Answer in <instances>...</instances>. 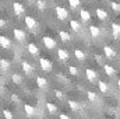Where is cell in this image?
Returning <instances> with one entry per match:
<instances>
[{"label":"cell","instance_id":"1","mask_svg":"<svg viewBox=\"0 0 120 119\" xmlns=\"http://www.w3.org/2000/svg\"><path fill=\"white\" fill-rule=\"evenodd\" d=\"M13 35H14V39L17 42H20V44H24L25 39H27V34L22 30H20V28H14L13 30Z\"/></svg>","mask_w":120,"mask_h":119},{"label":"cell","instance_id":"2","mask_svg":"<svg viewBox=\"0 0 120 119\" xmlns=\"http://www.w3.org/2000/svg\"><path fill=\"white\" fill-rule=\"evenodd\" d=\"M55 13H56V17L59 18L60 21H64V20L68 18V11H67L64 7H61V6H57V7L55 8Z\"/></svg>","mask_w":120,"mask_h":119},{"label":"cell","instance_id":"3","mask_svg":"<svg viewBox=\"0 0 120 119\" xmlns=\"http://www.w3.org/2000/svg\"><path fill=\"white\" fill-rule=\"evenodd\" d=\"M24 23H25V25H27V28L31 31H35L38 28V21L32 17V16H27L25 18H24Z\"/></svg>","mask_w":120,"mask_h":119},{"label":"cell","instance_id":"4","mask_svg":"<svg viewBox=\"0 0 120 119\" xmlns=\"http://www.w3.org/2000/svg\"><path fill=\"white\" fill-rule=\"evenodd\" d=\"M39 66H41V69H42L43 71H50V70L53 69L52 62L49 59H46V58H39Z\"/></svg>","mask_w":120,"mask_h":119},{"label":"cell","instance_id":"5","mask_svg":"<svg viewBox=\"0 0 120 119\" xmlns=\"http://www.w3.org/2000/svg\"><path fill=\"white\" fill-rule=\"evenodd\" d=\"M42 44H43L48 49H55L56 45H57V42H56L53 38H50V36H43V38H42Z\"/></svg>","mask_w":120,"mask_h":119},{"label":"cell","instance_id":"6","mask_svg":"<svg viewBox=\"0 0 120 119\" xmlns=\"http://www.w3.org/2000/svg\"><path fill=\"white\" fill-rule=\"evenodd\" d=\"M85 77H87V80L88 81H91V83H95L96 80H98V73L94 70V69H87L85 70Z\"/></svg>","mask_w":120,"mask_h":119},{"label":"cell","instance_id":"7","mask_svg":"<svg viewBox=\"0 0 120 119\" xmlns=\"http://www.w3.org/2000/svg\"><path fill=\"white\" fill-rule=\"evenodd\" d=\"M21 69H22L24 74H27V76H30V74H32V71H34V66L31 64L30 62H27V60L21 62Z\"/></svg>","mask_w":120,"mask_h":119},{"label":"cell","instance_id":"8","mask_svg":"<svg viewBox=\"0 0 120 119\" xmlns=\"http://www.w3.org/2000/svg\"><path fill=\"white\" fill-rule=\"evenodd\" d=\"M13 10H14V14H15V16H21V14L25 11V7H24V4H21L20 1H14V3H13Z\"/></svg>","mask_w":120,"mask_h":119},{"label":"cell","instance_id":"9","mask_svg":"<svg viewBox=\"0 0 120 119\" xmlns=\"http://www.w3.org/2000/svg\"><path fill=\"white\" fill-rule=\"evenodd\" d=\"M103 53H105V56L108 58V59H113L117 53H116V51L112 48V46H109V45H105L103 46Z\"/></svg>","mask_w":120,"mask_h":119},{"label":"cell","instance_id":"10","mask_svg":"<svg viewBox=\"0 0 120 119\" xmlns=\"http://www.w3.org/2000/svg\"><path fill=\"white\" fill-rule=\"evenodd\" d=\"M27 51H28V53L32 55V56H38V55H39V48H38V45L34 44V42H30V44L27 45Z\"/></svg>","mask_w":120,"mask_h":119},{"label":"cell","instance_id":"11","mask_svg":"<svg viewBox=\"0 0 120 119\" xmlns=\"http://www.w3.org/2000/svg\"><path fill=\"white\" fill-rule=\"evenodd\" d=\"M35 81H36V86H38L39 88H42V90H46L48 87H49V81H48L45 77H41V76H38Z\"/></svg>","mask_w":120,"mask_h":119},{"label":"cell","instance_id":"12","mask_svg":"<svg viewBox=\"0 0 120 119\" xmlns=\"http://www.w3.org/2000/svg\"><path fill=\"white\" fill-rule=\"evenodd\" d=\"M88 31H90V34H91V36H92V38H99V36L102 35L101 28H99V27H96V25H90Z\"/></svg>","mask_w":120,"mask_h":119},{"label":"cell","instance_id":"13","mask_svg":"<svg viewBox=\"0 0 120 119\" xmlns=\"http://www.w3.org/2000/svg\"><path fill=\"white\" fill-rule=\"evenodd\" d=\"M95 13H96V17H98L101 21H105V20H108V17H109L108 11H106L105 8H96Z\"/></svg>","mask_w":120,"mask_h":119},{"label":"cell","instance_id":"14","mask_svg":"<svg viewBox=\"0 0 120 119\" xmlns=\"http://www.w3.org/2000/svg\"><path fill=\"white\" fill-rule=\"evenodd\" d=\"M0 46H1L3 49H10V48H11V41H10L7 36L0 35Z\"/></svg>","mask_w":120,"mask_h":119},{"label":"cell","instance_id":"15","mask_svg":"<svg viewBox=\"0 0 120 119\" xmlns=\"http://www.w3.org/2000/svg\"><path fill=\"white\" fill-rule=\"evenodd\" d=\"M70 28L73 30V32H81L82 25H81L80 21H77V20H71V21H70Z\"/></svg>","mask_w":120,"mask_h":119},{"label":"cell","instance_id":"16","mask_svg":"<svg viewBox=\"0 0 120 119\" xmlns=\"http://www.w3.org/2000/svg\"><path fill=\"white\" fill-rule=\"evenodd\" d=\"M24 111H25V114H27L28 118L35 116V114H36V109H35L32 105H30V104H25V105H24Z\"/></svg>","mask_w":120,"mask_h":119},{"label":"cell","instance_id":"17","mask_svg":"<svg viewBox=\"0 0 120 119\" xmlns=\"http://www.w3.org/2000/svg\"><path fill=\"white\" fill-rule=\"evenodd\" d=\"M112 34H113V36H115V39H119L120 38V24L117 23H112Z\"/></svg>","mask_w":120,"mask_h":119},{"label":"cell","instance_id":"18","mask_svg":"<svg viewBox=\"0 0 120 119\" xmlns=\"http://www.w3.org/2000/svg\"><path fill=\"white\" fill-rule=\"evenodd\" d=\"M80 18H81V21H84V23H88L91 20V13L88 10H85V8H82L81 11H80Z\"/></svg>","mask_w":120,"mask_h":119},{"label":"cell","instance_id":"19","mask_svg":"<svg viewBox=\"0 0 120 119\" xmlns=\"http://www.w3.org/2000/svg\"><path fill=\"white\" fill-rule=\"evenodd\" d=\"M57 58H59L61 62H64V60H67L68 58H70V53L66 51V49H57Z\"/></svg>","mask_w":120,"mask_h":119},{"label":"cell","instance_id":"20","mask_svg":"<svg viewBox=\"0 0 120 119\" xmlns=\"http://www.w3.org/2000/svg\"><path fill=\"white\" fill-rule=\"evenodd\" d=\"M74 56H75V59H78L80 62H84L87 59V53L84 51H81V49H75L74 51Z\"/></svg>","mask_w":120,"mask_h":119},{"label":"cell","instance_id":"21","mask_svg":"<svg viewBox=\"0 0 120 119\" xmlns=\"http://www.w3.org/2000/svg\"><path fill=\"white\" fill-rule=\"evenodd\" d=\"M103 71H105L106 76H109V77H113V76L116 74V70H115L110 64H103Z\"/></svg>","mask_w":120,"mask_h":119},{"label":"cell","instance_id":"22","mask_svg":"<svg viewBox=\"0 0 120 119\" xmlns=\"http://www.w3.org/2000/svg\"><path fill=\"white\" fill-rule=\"evenodd\" d=\"M46 109L50 115H56L57 114V107L53 104V102H46Z\"/></svg>","mask_w":120,"mask_h":119},{"label":"cell","instance_id":"23","mask_svg":"<svg viewBox=\"0 0 120 119\" xmlns=\"http://www.w3.org/2000/svg\"><path fill=\"white\" fill-rule=\"evenodd\" d=\"M59 36L63 42H70L71 41V35L67 31H59Z\"/></svg>","mask_w":120,"mask_h":119},{"label":"cell","instance_id":"24","mask_svg":"<svg viewBox=\"0 0 120 119\" xmlns=\"http://www.w3.org/2000/svg\"><path fill=\"white\" fill-rule=\"evenodd\" d=\"M68 107H70V109L71 111H74V112H77V111H80V104L77 102V101H74V99H68Z\"/></svg>","mask_w":120,"mask_h":119},{"label":"cell","instance_id":"25","mask_svg":"<svg viewBox=\"0 0 120 119\" xmlns=\"http://www.w3.org/2000/svg\"><path fill=\"white\" fill-rule=\"evenodd\" d=\"M98 88H99L101 92H103V94L109 92V86H108L105 81H98Z\"/></svg>","mask_w":120,"mask_h":119},{"label":"cell","instance_id":"26","mask_svg":"<svg viewBox=\"0 0 120 119\" xmlns=\"http://www.w3.org/2000/svg\"><path fill=\"white\" fill-rule=\"evenodd\" d=\"M87 98H88V101H90V102H96V101L99 99L98 94H96V92H94V91H88V92H87Z\"/></svg>","mask_w":120,"mask_h":119},{"label":"cell","instance_id":"27","mask_svg":"<svg viewBox=\"0 0 120 119\" xmlns=\"http://www.w3.org/2000/svg\"><path fill=\"white\" fill-rule=\"evenodd\" d=\"M11 81H13L14 84H21V83H22V77H21V74H18V73H13V74H11Z\"/></svg>","mask_w":120,"mask_h":119},{"label":"cell","instance_id":"28","mask_svg":"<svg viewBox=\"0 0 120 119\" xmlns=\"http://www.w3.org/2000/svg\"><path fill=\"white\" fill-rule=\"evenodd\" d=\"M36 7L39 11H45L48 8V3L45 0H36Z\"/></svg>","mask_w":120,"mask_h":119},{"label":"cell","instance_id":"29","mask_svg":"<svg viewBox=\"0 0 120 119\" xmlns=\"http://www.w3.org/2000/svg\"><path fill=\"white\" fill-rule=\"evenodd\" d=\"M0 67H1V70L4 71V70H8V67H10V62L6 59H0Z\"/></svg>","mask_w":120,"mask_h":119},{"label":"cell","instance_id":"30","mask_svg":"<svg viewBox=\"0 0 120 119\" xmlns=\"http://www.w3.org/2000/svg\"><path fill=\"white\" fill-rule=\"evenodd\" d=\"M67 1H68V4H70V7H71L73 10L78 8V7H80V4H81V1H80V0H67Z\"/></svg>","mask_w":120,"mask_h":119},{"label":"cell","instance_id":"31","mask_svg":"<svg viewBox=\"0 0 120 119\" xmlns=\"http://www.w3.org/2000/svg\"><path fill=\"white\" fill-rule=\"evenodd\" d=\"M110 8L115 13H120V3H117V1H110Z\"/></svg>","mask_w":120,"mask_h":119},{"label":"cell","instance_id":"32","mask_svg":"<svg viewBox=\"0 0 120 119\" xmlns=\"http://www.w3.org/2000/svg\"><path fill=\"white\" fill-rule=\"evenodd\" d=\"M68 73H70L71 76H74V77H75V76L78 74V69H77L75 66H68Z\"/></svg>","mask_w":120,"mask_h":119},{"label":"cell","instance_id":"33","mask_svg":"<svg viewBox=\"0 0 120 119\" xmlns=\"http://www.w3.org/2000/svg\"><path fill=\"white\" fill-rule=\"evenodd\" d=\"M55 95H56V98H57V99H60V101H61V99H64V92H63V91H60V90H55Z\"/></svg>","mask_w":120,"mask_h":119},{"label":"cell","instance_id":"34","mask_svg":"<svg viewBox=\"0 0 120 119\" xmlns=\"http://www.w3.org/2000/svg\"><path fill=\"white\" fill-rule=\"evenodd\" d=\"M3 116L6 119H13V114H11V111H8V109H3Z\"/></svg>","mask_w":120,"mask_h":119},{"label":"cell","instance_id":"35","mask_svg":"<svg viewBox=\"0 0 120 119\" xmlns=\"http://www.w3.org/2000/svg\"><path fill=\"white\" fill-rule=\"evenodd\" d=\"M10 98H11V101H13V102H20V97H18L17 94H11V95H10Z\"/></svg>","mask_w":120,"mask_h":119},{"label":"cell","instance_id":"36","mask_svg":"<svg viewBox=\"0 0 120 119\" xmlns=\"http://www.w3.org/2000/svg\"><path fill=\"white\" fill-rule=\"evenodd\" d=\"M59 119H71V118H70L67 114H60V115H59Z\"/></svg>","mask_w":120,"mask_h":119},{"label":"cell","instance_id":"37","mask_svg":"<svg viewBox=\"0 0 120 119\" xmlns=\"http://www.w3.org/2000/svg\"><path fill=\"white\" fill-rule=\"evenodd\" d=\"M6 24H7V23H6V20H3V18H1V20H0V27H1V28H4V25H6Z\"/></svg>","mask_w":120,"mask_h":119},{"label":"cell","instance_id":"38","mask_svg":"<svg viewBox=\"0 0 120 119\" xmlns=\"http://www.w3.org/2000/svg\"><path fill=\"white\" fill-rule=\"evenodd\" d=\"M117 88H119V91H120V79L117 80Z\"/></svg>","mask_w":120,"mask_h":119},{"label":"cell","instance_id":"39","mask_svg":"<svg viewBox=\"0 0 120 119\" xmlns=\"http://www.w3.org/2000/svg\"><path fill=\"white\" fill-rule=\"evenodd\" d=\"M99 1H106V0H99Z\"/></svg>","mask_w":120,"mask_h":119},{"label":"cell","instance_id":"40","mask_svg":"<svg viewBox=\"0 0 120 119\" xmlns=\"http://www.w3.org/2000/svg\"><path fill=\"white\" fill-rule=\"evenodd\" d=\"M88 119H94V118H88Z\"/></svg>","mask_w":120,"mask_h":119},{"label":"cell","instance_id":"41","mask_svg":"<svg viewBox=\"0 0 120 119\" xmlns=\"http://www.w3.org/2000/svg\"><path fill=\"white\" fill-rule=\"evenodd\" d=\"M119 63H120V58H119Z\"/></svg>","mask_w":120,"mask_h":119}]
</instances>
